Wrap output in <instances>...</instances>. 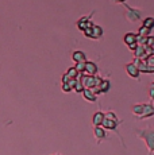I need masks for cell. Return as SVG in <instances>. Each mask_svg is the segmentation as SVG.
I'll return each mask as SVG.
<instances>
[{
    "label": "cell",
    "instance_id": "17",
    "mask_svg": "<svg viewBox=\"0 0 154 155\" xmlns=\"http://www.w3.org/2000/svg\"><path fill=\"white\" fill-rule=\"evenodd\" d=\"M66 74L69 76V78H73V80H77L80 77V73L76 70V68L73 66V68H69V69L66 70Z\"/></svg>",
    "mask_w": 154,
    "mask_h": 155
},
{
    "label": "cell",
    "instance_id": "15",
    "mask_svg": "<svg viewBox=\"0 0 154 155\" xmlns=\"http://www.w3.org/2000/svg\"><path fill=\"white\" fill-rule=\"evenodd\" d=\"M142 26L153 30L154 28V18L153 16H147V18H145V19H142Z\"/></svg>",
    "mask_w": 154,
    "mask_h": 155
},
{
    "label": "cell",
    "instance_id": "8",
    "mask_svg": "<svg viewBox=\"0 0 154 155\" xmlns=\"http://www.w3.org/2000/svg\"><path fill=\"white\" fill-rule=\"evenodd\" d=\"M97 65L92 61H87L85 62V70L82 74H88V76H96L97 74Z\"/></svg>",
    "mask_w": 154,
    "mask_h": 155
},
{
    "label": "cell",
    "instance_id": "7",
    "mask_svg": "<svg viewBox=\"0 0 154 155\" xmlns=\"http://www.w3.org/2000/svg\"><path fill=\"white\" fill-rule=\"evenodd\" d=\"M126 71H127V74H129L131 78L139 80V74H141V71H139V69H138L137 66H135L134 62H131V64H127V65H126Z\"/></svg>",
    "mask_w": 154,
    "mask_h": 155
},
{
    "label": "cell",
    "instance_id": "18",
    "mask_svg": "<svg viewBox=\"0 0 154 155\" xmlns=\"http://www.w3.org/2000/svg\"><path fill=\"white\" fill-rule=\"evenodd\" d=\"M73 89H75V91L77 92V93H82V92H84V85H82V82L80 81V80H77L76 81V84H75V86H73Z\"/></svg>",
    "mask_w": 154,
    "mask_h": 155
},
{
    "label": "cell",
    "instance_id": "13",
    "mask_svg": "<svg viewBox=\"0 0 154 155\" xmlns=\"http://www.w3.org/2000/svg\"><path fill=\"white\" fill-rule=\"evenodd\" d=\"M82 97H84L87 101H92V103H95V101L97 100V96L92 92V89H84V92H82Z\"/></svg>",
    "mask_w": 154,
    "mask_h": 155
},
{
    "label": "cell",
    "instance_id": "16",
    "mask_svg": "<svg viewBox=\"0 0 154 155\" xmlns=\"http://www.w3.org/2000/svg\"><path fill=\"white\" fill-rule=\"evenodd\" d=\"M150 31H152L150 28L145 27V26H141L139 30H138V32H137V35L138 37H141V38H146V37H149L150 35Z\"/></svg>",
    "mask_w": 154,
    "mask_h": 155
},
{
    "label": "cell",
    "instance_id": "9",
    "mask_svg": "<svg viewBox=\"0 0 154 155\" xmlns=\"http://www.w3.org/2000/svg\"><path fill=\"white\" fill-rule=\"evenodd\" d=\"M105 117V112H102V111H97L93 113V117H92V124L93 127H99L103 124V120Z\"/></svg>",
    "mask_w": 154,
    "mask_h": 155
},
{
    "label": "cell",
    "instance_id": "19",
    "mask_svg": "<svg viewBox=\"0 0 154 155\" xmlns=\"http://www.w3.org/2000/svg\"><path fill=\"white\" fill-rule=\"evenodd\" d=\"M76 70L79 71L80 74H82L84 73V70H85V62H79V64H76Z\"/></svg>",
    "mask_w": 154,
    "mask_h": 155
},
{
    "label": "cell",
    "instance_id": "20",
    "mask_svg": "<svg viewBox=\"0 0 154 155\" xmlns=\"http://www.w3.org/2000/svg\"><path fill=\"white\" fill-rule=\"evenodd\" d=\"M61 89H62V92H65V93H69V92L73 91V88L69 84H62L61 85Z\"/></svg>",
    "mask_w": 154,
    "mask_h": 155
},
{
    "label": "cell",
    "instance_id": "26",
    "mask_svg": "<svg viewBox=\"0 0 154 155\" xmlns=\"http://www.w3.org/2000/svg\"><path fill=\"white\" fill-rule=\"evenodd\" d=\"M150 51H152V55H154V43L150 46Z\"/></svg>",
    "mask_w": 154,
    "mask_h": 155
},
{
    "label": "cell",
    "instance_id": "1",
    "mask_svg": "<svg viewBox=\"0 0 154 155\" xmlns=\"http://www.w3.org/2000/svg\"><path fill=\"white\" fill-rule=\"evenodd\" d=\"M122 123H123V121L120 120V119H118L116 113H115L114 111H108V112H105V117H104V120H103L102 127L104 128L105 131L108 130V131H112V132L116 134V136L120 139V143H122V146H123V147H126V143H124L123 138L120 136L119 130H118L119 124H122Z\"/></svg>",
    "mask_w": 154,
    "mask_h": 155
},
{
    "label": "cell",
    "instance_id": "2",
    "mask_svg": "<svg viewBox=\"0 0 154 155\" xmlns=\"http://www.w3.org/2000/svg\"><path fill=\"white\" fill-rule=\"evenodd\" d=\"M134 132L139 139H142L145 142V144L147 147V155H153L154 154V130L153 128L146 127L143 130L135 128Z\"/></svg>",
    "mask_w": 154,
    "mask_h": 155
},
{
    "label": "cell",
    "instance_id": "12",
    "mask_svg": "<svg viewBox=\"0 0 154 155\" xmlns=\"http://www.w3.org/2000/svg\"><path fill=\"white\" fill-rule=\"evenodd\" d=\"M104 34V30L102 28V26H97V25H93L92 27V39H100Z\"/></svg>",
    "mask_w": 154,
    "mask_h": 155
},
{
    "label": "cell",
    "instance_id": "11",
    "mask_svg": "<svg viewBox=\"0 0 154 155\" xmlns=\"http://www.w3.org/2000/svg\"><path fill=\"white\" fill-rule=\"evenodd\" d=\"M123 42L126 43L127 46H130V45H132V43H138V35L134 34V32H127L123 37Z\"/></svg>",
    "mask_w": 154,
    "mask_h": 155
},
{
    "label": "cell",
    "instance_id": "14",
    "mask_svg": "<svg viewBox=\"0 0 154 155\" xmlns=\"http://www.w3.org/2000/svg\"><path fill=\"white\" fill-rule=\"evenodd\" d=\"M131 112H132V115H134V116L139 117V116L143 113V104H142V103L134 104V105L131 107Z\"/></svg>",
    "mask_w": 154,
    "mask_h": 155
},
{
    "label": "cell",
    "instance_id": "24",
    "mask_svg": "<svg viewBox=\"0 0 154 155\" xmlns=\"http://www.w3.org/2000/svg\"><path fill=\"white\" fill-rule=\"evenodd\" d=\"M112 2L115 4H124V3H127V0H112Z\"/></svg>",
    "mask_w": 154,
    "mask_h": 155
},
{
    "label": "cell",
    "instance_id": "23",
    "mask_svg": "<svg viewBox=\"0 0 154 155\" xmlns=\"http://www.w3.org/2000/svg\"><path fill=\"white\" fill-rule=\"evenodd\" d=\"M149 96H150V100L152 101H154V88H152V86H150V89H149Z\"/></svg>",
    "mask_w": 154,
    "mask_h": 155
},
{
    "label": "cell",
    "instance_id": "6",
    "mask_svg": "<svg viewBox=\"0 0 154 155\" xmlns=\"http://www.w3.org/2000/svg\"><path fill=\"white\" fill-rule=\"evenodd\" d=\"M93 135H95V138H96V143H97V144H100L102 142L107 140V132H105V130L102 126L93 127Z\"/></svg>",
    "mask_w": 154,
    "mask_h": 155
},
{
    "label": "cell",
    "instance_id": "25",
    "mask_svg": "<svg viewBox=\"0 0 154 155\" xmlns=\"http://www.w3.org/2000/svg\"><path fill=\"white\" fill-rule=\"evenodd\" d=\"M137 46H138V43H132V45H130V46H129V49L131 50V51H134V50L137 49Z\"/></svg>",
    "mask_w": 154,
    "mask_h": 155
},
{
    "label": "cell",
    "instance_id": "21",
    "mask_svg": "<svg viewBox=\"0 0 154 155\" xmlns=\"http://www.w3.org/2000/svg\"><path fill=\"white\" fill-rule=\"evenodd\" d=\"M153 43H154V37H150V35H149V37L146 38V43H145V46H146V47H150Z\"/></svg>",
    "mask_w": 154,
    "mask_h": 155
},
{
    "label": "cell",
    "instance_id": "3",
    "mask_svg": "<svg viewBox=\"0 0 154 155\" xmlns=\"http://www.w3.org/2000/svg\"><path fill=\"white\" fill-rule=\"evenodd\" d=\"M80 81L82 82L85 89L97 88L102 82V78L99 76H88V74H80Z\"/></svg>",
    "mask_w": 154,
    "mask_h": 155
},
{
    "label": "cell",
    "instance_id": "27",
    "mask_svg": "<svg viewBox=\"0 0 154 155\" xmlns=\"http://www.w3.org/2000/svg\"><path fill=\"white\" fill-rule=\"evenodd\" d=\"M53 155H60V154H53Z\"/></svg>",
    "mask_w": 154,
    "mask_h": 155
},
{
    "label": "cell",
    "instance_id": "5",
    "mask_svg": "<svg viewBox=\"0 0 154 155\" xmlns=\"http://www.w3.org/2000/svg\"><path fill=\"white\" fill-rule=\"evenodd\" d=\"M95 14V11H92V14L91 15H88V16H82V18H80L79 20H77V28L79 30H81V31H84L85 28H88V27H91V26H93V23H92V20H91V18H92V15Z\"/></svg>",
    "mask_w": 154,
    "mask_h": 155
},
{
    "label": "cell",
    "instance_id": "10",
    "mask_svg": "<svg viewBox=\"0 0 154 155\" xmlns=\"http://www.w3.org/2000/svg\"><path fill=\"white\" fill-rule=\"evenodd\" d=\"M72 59L76 64H79V62H87V55H85V53L81 51V50H75V51L72 53Z\"/></svg>",
    "mask_w": 154,
    "mask_h": 155
},
{
    "label": "cell",
    "instance_id": "22",
    "mask_svg": "<svg viewBox=\"0 0 154 155\" xmlns=\"http://www.w3.org/2000/svg\"><path fill=\"white\" fill-rule=\"evenodd\" d=\"M146 64L149 65V66H153L154 68V55H149L146 58Z\"/></svg>",
    "mask_w": 154,
    "mask_h": 155
},
{
    "label": "cell",
    "instance_id": "4",
    "mask_svg": "<svg viewBox=\"0 0 154 155\" xmlns=\"http://www.w3.org/2000/svg\"><path fill=\"white\" fill-rule=\"evenodd\" d=\"M123 7L126 8V12H124V18L129 20L130 23H137L142 19V11L137 10V8H132L130 7L127 3H124Z\"/></svg>",
    "mask_w": 154,
    "mask_h": 155
}]
</instances>
